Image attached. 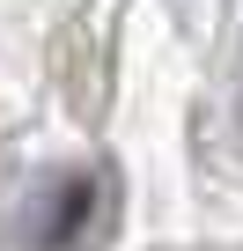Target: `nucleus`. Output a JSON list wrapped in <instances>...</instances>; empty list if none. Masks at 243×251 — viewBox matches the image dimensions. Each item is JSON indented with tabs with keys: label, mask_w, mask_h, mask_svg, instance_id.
Masks as SVG:
<instances>
[{
	"label": "nucleus",
	"mask_w": 243,
	"mask_h": 251,
	"mask_svg": "<svg viewBox=\"0 0 243 251\" xmlns=\"http://www.w3.org/2000/svg\"><path fill=\"white\" fill-rule=\"evenodd\" d=\"M110 229V177L103 170H52L30 207V251H103Z\"/></svg>",
	"instance_id": "nucleus-1"
}]
</instances>
